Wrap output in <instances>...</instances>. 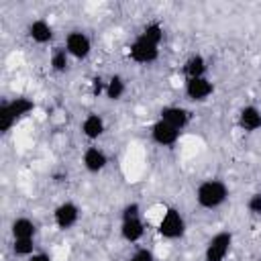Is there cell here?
<instances>
[{
	"label": "cell",
	"mask_w": 261,
	"mask_h": 261,
	"mask_svg": "<svg viewBox=\"0 0 261 261\" xmlns=\"http://www.w3.org/2000/svg\"><path fill=\"white\" fill-rule=\"evenodd\" d=\"M139 35L143 39H147L149 43H153V45H161V41H163V27L157 20H153V22H147Z\"/></svg>",
	"instance_id": "20"
},
{
	"label": "cell",
	"mask_w": 261,
	"mask_h": 261,
	"mask_svg": "<svg viewBox=\"0 0 261 261\" xmlns=\"http://www.w3.org/2000/svg\"><path fill=\"white\" fill-rule=\"evenodd\" d=\"M237 122L245 133H255V130L261 128V110L253 104H247L239 110Z\"/></svg>",
	"instance_id": "12"
},
{
	"label": "cell",
	"mask_w": 261,
	"mask_h": 261,
	"mask_svg": "<svg viewBox=\"0 0 261 261\" xmlns=\"http://www.w3.org/2000/svg\"><path fill=\"white\" fill-rule=\"evenodd\" d=\"M232 247V232L228 230H220L216 232L204 249V261H226L228 253Z\"/></svg>",
	"instance_id": "4"
},
{
	"label": "cell",
	"mask_w": 261,
	"mask_h": 261,
	"mask_svg": "<svg viewBox=\"0 0 261 261\" xmlns=\"http://www.w3.org/2000/svg\"><path fill=\"white\" fill-rule=\"evenodd\" d=\"M186 80H194V77H204L206 71H208V61L202 53H192L186 61H184V67H181Z\"/></svg>",
	"instance_id": "14"
},
{
	"label": "cell",
	"mask_w": 261,
	"mask_h": 261,
	"mask_svg": "<svg viewBox=\"0 0 261 261\" xmlns=\"http://www.w3.org/2000/svg\"><path fill=\"white\" fill-rule=\"evenodd\" d=\"M228 200V186L222 179H204L196 188V202L204 210H216Z\"/></svg>",
	"instance_id": "1"
},
{
	"label": "cell",
	"mask_w": 261,
	"mask_h": 261,
	"mask_svg": "<svg viewBox=\"0 0 261 261\" xmlns=\"http://www.w3.org/2000/svg\"><path fill=\"white\" fill-rule=\"evenodd\" d=\"M186 232V218L177 208H167L159 220V234L167 241L181 239Z\"/></svg>",
	"instance_id": "3"
},
{
	"label": "cell",
	"mask_w": 261,
	"mask_h": 261,
	"mask_svg": "<svg viewBox=\"0 0 261 261\" xmlns=\"http://www.w3.org/2000/svg\"><path fill=\"white\" fill-rule=\"evenodd\" d=\"M124 94H126V82H124V77H122V75H118V73L110 75V77L106 80L104 96H106L108 100L116 102V100H120Z\"/></svg>",
	"instance_id": "18"
},
{
	"label": "cell",
	"mask_w": 261,
	"mask_h": 261,
	"mask_svg": "<svg viewBox=\"0 0 261 261\" xmlns=\"http://www.w3.org/2000/svg\"><path fill=\"white\" fill-rule=\"evenodd\" d=\"M35 110V102L27 96H18L14 100H2L0 104V130L8 133L20 118Z\"/></svg>",
	"instance_id": "2"
},
{
	"label": "cell",
	"mask_w": 261,
	"mask_h": 261,
	"mask_svg": "<svg viewBox=\"0 0 261 261\" xmlns=\"http://www.w3.org/2000/svg\"><path fill=\"white\" fill-rule=\"evenodd\" d=\"M12 253L16 257H31L35 255V239H12Z\"/></svg>",
	"instance_id": "21"
},
{
	"label": "cell",
	"mask_w": 261,
	"mask_h": 261,
	"mask_svg": "<svg viewBox=\"0 0 261 261\" xmlns=\"http://www.w3.org/2000/svg\"><path fill=\"white\" fill-rule=\"evenodd\" d=\"M145 234V222L141 216L137 218H128V220H120V237L126 243H137L141 241Z\"/></svg>",
	"instance_id": "16"
},
{
	"label": "cell",
	"mask_w": 261,
	"mask_h": 261,
	"mask_svg": "<svg viewBox=\"0 0 261 261\" xmlns=\"http://www.w3.org/2000/svg\"><path fill=\"white\" fill-rule=\"evenodd\" d=\"M10 232H12V239H35V234H37V224H35V220H31L29 216H18V218L12 220Z\"/></svg>",
	"instance_id": "17"
},
{
	"label": "cell",
	"mask_w": 261,
	"mask_h": 261,
	"mask_svg": "<svg viewBox=\"0 0 261 261\" xmlns=\"http://www.w3.org/2000/svg\"><path fill=\"white\" fill-rule=\"evenodd\" d=\"M49 65H51V69L55 73H65L69 69V53L65 51V47H55L51 51Z\"/></svg>",
	"instance_id": "19"
},
{
	"label": "cell",
	"mask_w": 261,
	"mask_h": 261,
	"mask_svg": "<svg viewBox=\"0 0 261 261\" xmlns=\"http://www.w3.org/2000/svg\"><path fill=\"white\" fill-rule=\"evenodd\" d=\"M124 261H155V255H153V251H151V249L141 247V249H137L135 253H130Z\"/></svg>",
	"instance_id": "23"
},
{
	"label": "cell",
	"mask_w": 261,
	"mask_h": 261,
	"mask_svg": "<svg viewBox=\"0 0 261 261\" xmlns=\"http://www.w3.org/2000/svg\"><path fill=\"white\" fill-rule=\"evenodd\" d=\"M65 51L73 59H86L92 53V41L84 31H69L65 35Z\"/></svg>",
	"instance_id": "6"
},
{
	"label": "cell",
	"mask_w": 261,
	"mask_h": 261,
	"mask_svg": "<svg viewBox=\"0 0 261 261\" xmlns=\"http://www.w3.org/2000/svg\"><path fill=\"white\" fill-rule=\"evenodd\" d=\"M184 92H186L188 100H192V102H206V100L214 94V84L208 80V75H204V77H194V80H186Z\"/></svg>",
	"instance_id": "8"
},
{
	"label": "cell",
	"mask_w": 261,
	"mask_h": 261,
	"mask_svg": "<svg viewBox=\"0 0 261 261\" xmlns=\"http://www.w3.org/2000/svg\"><path fill=\"white\" fill-rule=\"evenodd\" d=\"M27 33H29L31 41L37 43V45H47V43H51V39H53V27H51L49 20H45V18H35V20L29 24Z\"/></svg>",
	"instance_id": "13"
},
{
	"label": "cell",
	"mask_w": 261,
	"mask_h": 261,
	"mask_svg": "<svg viewBox=\"0 0 261 261\" xmlns=\"http://www.w3.org/2000/svg\"><path fill=\"white\" fill-rule=\"evenodd\" d=\"M77 220H80V206L75 202L65 200V202H61V204L55 206V210H53V222H55L57 228L69 230L71 226L77 224Z\"/></svg>",
	"instance_id": "7"
},
{
	"label": "cell",
	"mask_w": 261,
	"mask_h": 261,
	"mask_svg": "<svg viewBox=\"0 0 261 261\" xmlns=\"http://www.w3.org/2000/svg\"><path fill=\"white\" fill-rule=\"evenodd\" d=\"M179 135H181V130H177L175 126L167 124L161 118L151 124V139H153V143H157L161 147H173L179 141Z\"/></svg>",
	"instance_id": "9"
},
{
	"label": "cell",
	"mask_w": 261,
	"mask_h": 261,
	"mask_svg": "<svg viewBox=\"0 0 261 261\" xmlns=\"http://www.w3.org/2000/svg\"><path fill=\"white\" fill-rule=\"evenodd\" d=\"M137 216H141V204L139 202H128L120 210V220H128V218H137Z\"/></svg>",
	"instance_id": "22"
},
{
	"label": "cell",
	"mask_w": 261,
	"mask_h": 261,
	"mask_svg": "<svg viewBox=\"0 0 261 261\" xmlns=\"http://www.w3.org/2000/svg\"><path fill=\"white\" fill-rule=\"evenodd\" d=\"M159 118H161V120H165L167 124L175 126L177 130H184V128L190 124L192 114H190V110H188V108H184V106L167 104V106H163V108L159 110Z\"/></svg>",
	"instance_id": "10"
},
{
	"label": "cell",
	"mask_w": 261,
	"mask_h": 261,
	"mask_svg": "<svg viewBox=\"0 0 261 261\" xmlns=\"http://www.w3.org/2000/svg\"><path fill=\"white\" fill-rule=\"evenodd\" d=\"M82 163H84L86 171H90V173H100V171H104L106 165H108V155L104 153L102 147L92 145V147H88V149L84 151Z\"/></svg>",
	"instance_id": "11"
},
{
	"label": "cell",
	"mask_w": 261,
	"mask_h": 261,
	"mask_svg": "<svg viewBox=\"0 0 261 261\" xmlns=\"http://www.w3.org/2000/svg\"><path fill=\"white\" fill-rule=\"evenodd\" d=\"M247 210L253 214V216H261V192H255L249 196L247 200Z\"/></svg>",
	"instance_id": "24"
},
{
	"label": "cell",
	"mask_w": 261,
	"mask_h": 261,
	"mask_svg": "<svg viewBox=\"0 0 261 261\" xmlns=\"http://www.w3.org/2000/svg\"><path fill=\"white\" fill-rule=\"evenodd\" d=\"M27 261H53L51 259V255H47V253H41V251H37L35 255H31Z\"/></svg>",
	"instance_id": "26"
},
{
	"label": "cell",
	"mask_w": 261,
	"mask_h": 261,
	"mask_svg": "<svg viewBox=\"0 0 261 261\" xmlns=\"http://www.w3.org/2000/svg\"><path fill=\"white\" fill-rule=\"evenodd\" d=\"M90 90H92V96H102L104 90H106V80L102 75H94L92 82H90Z\"/></svg>",
	"instance_id": "25"
},
{
	"label": "cell",
	"mask_w": 261,
	"mask_h": 261,
	"mask_svg": "<svg viewBox=\"0 0 261 261\" xmlns=\"http://www.w3.org/2000/svg\"><path fill=\"white\" fill-rule=\"evenodd\" d=\"M257 261H261V257H259V259H257Z\"/></svg>",
	"instance_id": "27"
},
{
	"label": "cell",
	"mask_w": 261,
	"mask_h": 261,
	"mask_svg": "<svg viewBox=\"0 0 261 261\" xmlns=\"http://www.w3.org/2000/svg\"><path fill=\"white\" fill-rule=\"evenodd\" d=\"M128 57L135 63H139V65H149V63L157 61V57H159V45H153L147 39H143L141 35H137V39L128 47Z\"/></svg>",
	"instance_id": "5"
},
{
	"label": "cell",
	"mask_w": 261,
	"mask_h": 261,
	"mask_svg": "<svg viewBox=\"0 0 261 261\" xmlns=\"http://www.w3.org/2000/svg\"><path fill=\"white\" fill-rule=\"evenodd\" d=\"M80 130H82V135H84L88 141H96V139H100V137L104 135L106 122H104V118H102L100 114H88V116L82 120Z\"/></svg>",
	"instance_id": "15"
}]
</instances>
